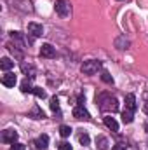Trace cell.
<instances>
[{"label":"cell","mask_w":148,"mask_h":150,"mask_svg":"<svg viewBox=\"0 0 148 150\" xmlns=\"http://www.w3.org/2000/svg\"><path fill=\"white\" fill-rule=\"evenodd\" d=\"M7 47H9V51L14 54L16 59H23V47H19V45H16V44H9Z\"/></svg>","instance_id":"4fadbf2b"},{"label":"cell","mask_w":148,"mask_h":150,"mask_svg":"<svg viewBox=\"0 0 148 150\" xmlns=\"http://www.w3.org/2000/svg\"><path fill=\"white\" fill-rule=\"evenodd\" d=\"M125 108L136 112L138 105H136V96H134V94H127V96H125Z\"/></svg>","instance_id":"7c38bea8"},{"label":"cell","mask_w":148,"mask_h":150,"mask_svg":"<svg viewBox=\"0 0 148 150\" xmlns=\"http://www.w3.org/2000/svg\"><path fill=\"white\" fill-rule=\"evenodd\" d=\"M78 142L85 147V145H89V143H91V138H89V134H87V133H80V134H78Z\"/></svg>","instance_id":"7402d4cb"},{"label":"cell","mask_w":148,"mask_h":150,"mask_svg":"<svg viewBox=\"0 0 148 150\" xmlns=\"http://www.w3.org/2000/svg\"><path fill=\"white\" fill-rule=\"evenodd\" d=\"M127 45H129V40L125 38V35H120V37L115 40V47H117V49H120V51L127 49Z\"/></svg>","instance_id":"2e32d148"},{"label":"cell","mask_w":148,"mask_h":150,"mask_svg":"<svg viewBox=\"0 0 148 150\" xmlns=\"http://www.w3.org/2000/svg\"><path fill=\"white\" fill-rule=\"evenodd\" d=\"M33 89H35V87L32 86L30 79H25V80L21 82V93H25V94H26V93H33Z\"/></svg>","instance_id":"d6986e66"},{"label":"cell","mask_w":148,"mask_h":150,"mask_svg":"<svg viewBox=\"0 0 148 150\" xmlns=\"http://www.w3.org/2000/svg\"><path fill=\"white\" fill-rule=\"evenodd\" d=\"M80 70H82V74H85V75H94L101 70V61H98V59L84 61V65L80 67Z\"/></svg>","instance_id":"7a4b0ae2"},{"label":"cell","mask_w":148,"mask_h":150,"mask_svg":"<svg viewBox=\"0 0 148 150\" xmlns=\"http://www.w3.org/2000/svg\"><path fill=\"white\" fill-rule=\"evenodd\" d=\"M103 120H105V126H106L110 131H113V133H117V131H118V122H117L113 117H105Z\"/></svg>","instance_id":"5bb4252c"},{"label":"cell","mask_w":148,"mask_h":150,"mask_svg":"<svg viewBox=\"0 0 148 150\" xmlns=\"http://www.w3.org/2000/svg\"><path fill=\"white\" fill-rule=\"evenodd\" d=\"M28 33H30V37H33V38L42 37L44 35V26L32 21V23H28Z\"/></svg>","instance_id":"5b68a950"},{"label":"cell","mask_w":148,"mask_h":150,"mask_svg":"<svg viewBox=\"0 0 148 150\" xmlns=\"http://www.w3.org/2000/svg\"><path fill=\"white\" fill-rule=\"evenodd\" d=\"M73 117L78 120H91V113L85 110L84 105H77L73 108Z\"/></svg>","instance_id":"277c9868"},{"label":"cell","mask_w":148,"mask_h":150,"mask_svg":"<svg viewBox=\"0 0 148 150\" xmlns=\"http://www.w3.org/2000/svg\"><path fill=\"white\" fill-rule=\"evenodd\" d=\"M49 107H51V110L54 113H59V100H58V96H52V98H51Z\"/></svg>","instance_id":"ffe728a7"},{"label":"cell","mask_w":148,"mask_h":150,"mask_svg":"<svg viewBox=\"0 0 148 150\" xmlns=\"http://www.w3.org/2000/svg\"><path fill=\"white\" fill-rule=\"evenodd\" d=\"M96 105L99 107L101 112H117L118 110V100L111 96L110 93H99L96 96Z\"/></svg>","instance_id":"6da1fadb"},{"label":"cell","mask_w":148,"mask_h":150,"mask_svg":"<svg viewBox=\"0 0 148 150\" xmlns=\"http://www.w3.org/2000/svg\"><path fill=\"white\" fill-rule=\"evenodd\" d=\"M108 145H110V142H108V138L106 136H96V147L99 150H106L108 149Z\"/></svg>","instance_id":"9a60e30c"},{"label":"cell","mask_w":148,"mask_h":150,"mask_svg":"<svg viewBox=\"0 0 148 150\" xmlns=\"http://www.w3.org/2000/svg\"><path fill=\"white\" fill-rule=\"evenodd\" d=\"M2 142L4 143H16L18 142V131H14V129H5V131H2Z\"/></svg>","instance_id":"8992f818"},{"label":"cell","mask_w":148,"mask_h":150,"mask_svg":"<svg viewBox=\"0 0 148 150\" xmlns=\"http://www.w3.org/2000/svg\"><path fill=\"white\" fill-rule=\"evenodd\" d=\"M16 82H18V77L12 74V72H5V74L2 75V84L5 87H14Z\"/></svg>","instance_id":"52a82bcc"},{"label":"cell","mask_w":148,"mask_h":150,"mask_svg":"<svg viewBox=\"0 0 148 150\" xmlns=\"http://www.w3.org/2000/svg\"><path fill=\"white\" fill-rule=\"evenodd\" d=\"M118 2H120V0H118Z\"/></svg>","instance_id":"f1b7e54d"},{"label":"cell","mask_w":148,"mask_h":150,"mask_svg":"<svg viewBox=\"0 0 148 150\" xmlns=\"http://www.w3.org/2000/svg\"><path fill=\"white\" fill-rule=\"evenodd\" d=\"M132 120H134V112L124 108V112H122V122H124V124H131Z\"/></svg>","instance_id":"ac0fdd59"},{"label":"cell","mask_w":148,"mask_h":150,"mask_svg":"<svg viewBox=\"0 0 148 150\" xmlns=\"http://www.w3.org/2000/svg\"><path fill=\"white\" fill-rule=\"evenodd\" d=\"M58 150H72V145H70L68 142H61V143L58 145Z\"/></svg>","instance_id":"d4e9b609"},{"label":"cell","mask_w":148,"mask_h":150,"mask_svg":"<svg viewBox=\"0 0 148 150\" xmlns=\"http://www.w3.org/2000/svg\"><path fill=\"white\" fill-rule=\"evenodd\" d=\"M54 11H56V14H58L59 18H68L70 12H72V5H70L68 0H56Z\"/></svg>","instance_id":"3957f363"},{"label":"cell","mask_w":148,"mask_h":150,"mask_svg":"<svg viewBox=\"0 0 148 150\" xmlns=\"http://www.w3.org/2000/svg\"><path fill=\"white\" fill-rule=\"evenodd\" d=\"M72 131H73V129H72L70 126H65V124H63V126L59 127V134H61L63 138H68V136L72 134Z\"/></svg>","instance_id":"44dd1931"},{"label":"cell","mask_w":148,"mask_h":150,"mask_svg":"<svg viewBox=\"0 0 148 150\" xmlns=\"http://www.w3.org/2000/svg\"><path fill=\"white\" fill-rule=\"evenodd\" d=\"M101 80L106 82V84H113V77L108 72H101Z\"/></svg>","instance_id":"603a6c76"},{"label":"cell","mask_w":148,"mask_h":150,"mask_svg":"<svg viewBox=\"0 0 148 150\" xmlns=\"http://www.w3.org/2000/svg\"><path fill=\"white\" fill-rule=\"evenodd\" d=\"M26 147L23 145V143H12V147H11V150H25Z\"/></svg>","instance_id":"484cf974"},{"label":"cell","mask_w":148,"mask_h":150,"mask_svg":"<svg viewBox=\"0 0 148 150\" xmlns=\"http://www.w3.org/2000/svg\"><path fill=\"white\" fill-rule=\"evenodd\" d=\"M21 70H23V74L26 75V79H30V80L37 77V68H35L33 65H30V63H28V65L23 63V65H21Z\"/></svg>","instance_id":"30bf717a"},{"label":"cell","mask_w":148,"mask_h":150,"mask_svg":"<svg viewBox=\"0 0 148 150\" xmlns=\"http://www.w3.org/2000/svg\"><path fill=\"white\" fill-rule=\"evenodd\" d=\"M33 145H35L37 150H47V147H49V136L47 134H40L37 140L33 142Z\"/></svg>","instance_id":"9c48e42d"},{"label":"cell","mask_w":148,"mask_h":150,"mask_svg":"<svg viewBox=\"0 0 148 150\" xmlns=\"http://www.w3.org/2000/svg\"><path fill=\"white\" fill-rule=\"evenodd\" d=\"M111 150H127V147H125V145H113Z\"/></svg>","instance_id":"4316f807"},{"label":"cell","mask_w":148,"mask_h":150,"mask_svg":"<svg viewBox=\"0 0 148 150\" xmlns=\"http://www.w3.org/2000/svg\"><path fill=\"white\" fill-rule=\"evenodd\" d=\"M33 94H35L37 98H40V100H44V98L47 96V94H45V91H44L42 87H35V89H33Z\"/></svg>","instance_id":"cb8c5ba5"},{"label":"cell","mask_w":148,"mask_h":150,"mask_svg":"<svg viewBox=\"0 0 148 150\" xmlns=\"http://www.w3.org/2000/svg\"><path fill=\"white\" fill-rule=\"evenodd\" d=\"M145 129H147V133H148V122H147V124H145Z\"/></svg>","instance_id":"83f0119b"},{"label":"cell","mask_w":148,"mask_h":150,"mask_svg":"<svg viewBox=\"0 0 148 150\" xmlns=\"http://www.w3.org/2000/svg\"><path fill=\"white\" fill-rule=\"evenodd\" d=\"M28 117H32V119L38 120V119H45V113H44V110H42V108H40L38 105H33V108L30 110Z\"/></svg>","instance_id":"8fae6325"},{"label":"cell","mask_w":148,"mask_h":150,"mask_svg":"<svg viewBox=\"0 0 148 150\" xmlns=\"http://www.w3.org/2000/svg\"><path fill=\"white\" fill-rule=\"evenodd\" d=\"M0 68H2L4 72H9V70L14 68V61H11L9 58H2V59H0Z\"/></svg>","instance_id":"e0dca14e"},{"label":"cell","mask_w":148,"mask_h":150,"mask_svg":"<svg viewBox=\"0 0 148 150\" xmlns=\"http://www.w3.org/2000/svg\"><path fill=\"white\" fill-rule=\"evenodd\" d=\"M40 56L42 58H54L56 56V49L51 44H42L40 47Z\"/></svg>","instance_id":"ba28073f"}]
</instances>
